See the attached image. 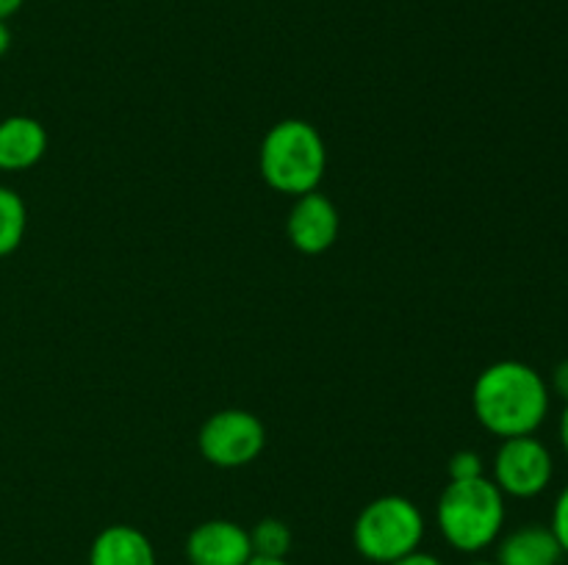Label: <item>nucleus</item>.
Masks as SVG:
<instances>
[{"instance_id":"obj_1","label":"nucleus","mask_w":568,"mask_h":565,"mask_svg":"<svg viewBox=\"0 0 568 565\" xmlns=\"http://www.w3.org/2000/svg\"><path fill=\"white\" fill-rule=\"evenodd\" d=\"M549 382L521 360L486 366L471 388L475 419L497 438L536 435L549 415Z\"/></svg>"},{"instance_id":"obj_2","label":"nucleus","mask_w":568,"mask_h":565,"mask_svg":"<svg viewBox=\"0 0 568 565\" xmlns=\"http://www.w3.org/2000/svg\"><path fill=\"white\" fill-rule=\"evenodd\" d=\"M505 493L486 474L475 480H449L436 504L438 532L460 554H480L505 530Z\"/></svg>"},{"instance_id":"obj_3","label":"nucleus","mask_w":568,"mask_h":565,"mask_svg":"<svg viewBox=\"0 0 568 565\" xmlns=\"http://www.w3.org/2000/svg\"><path fill=\"white\" fill-rule=\"evenodd\" d=\"M258 161L266 186L288 197H303L316 192L325 177V138L311 122L281 120L266 131Z\"/></svg>"},{"instance_id":"obj_4","label":"nucleus","mask_w":568,"mask_h":565,"mask_svg":"<svg viewBox=\"0 0 568 565\" xmlns=\"http://www.w3.org/2000/svg\"><path fill=\"white\" fill-rule=\"evenodd\" d=\"M425 513L399 493H386L366 504L353 526V543L364 559L388 565L416 552L425 541Z\"/></svg>"},{"instance_id":"obj_5","label":"nucleus","mask_w":568,"mask_h":565,"mask_svg":"<svg viewBox=\"0 0 568 565\" xmlns=\"http://www.w3.org/2000/svg\"><path fill=\"white\" fill-rule=\"evenodd\" d=\"M197 446L200 454L216 469H242L264 452L266 427L250 410H216L200 427Z\"/></svg>"},{"instance_id":"obj_6","label":"nucleus","mask_w":568,"mask_h":565,"mask_svg":"<svg viewBox=\"0 0 568 565\" xmlns=\"http://www.w3.org/2000/svg\"><path fill=\"white\" fill-rule=\"evenodd\" d=\"M555 460L536 435L505 438L494 454V485L514 499H532L552 482Z\"/></svg>"},{"instance_id":"obj_7","label":"nucleus","mask_w":568,"mask_h":565,"mask_svg":"<svg viewBox=\"0 0 568 565\" xmlns=\"http://www.w3.org/2000/svg\"><path fill=\"white\" fill-rule=\"evenodd\" d=\"M183 548L189 565H247L255 557L250 530L227 518H211L194 526Z\"/></svg>"},{"instance_id":"obj_8","label":"nucleus","mask_w":568,"mask_h":565,"mask_svg":"<svg viewBox=\"0 0 568 565\" xmlns=\"http://www.w3.org/2000/svg\"><path fill=\"white\" fill-rule=\"evenodd\" d=\"M338 227H342L338 210L325 194L308 192L303 197H294L286 219L288 242L294 244V249H300L303 255L325 253L336 244Z\"/></svg>"},{"instance_id":"obj_9","label":"nucleus","mask_w":568,"mask_h":565,"mask_svg":"<svg viewBox=\"0 0 568 565\" xmlns=\"http://www.w3.org/2000/svg\"><path fill=\"white\" fill-rule=\"evenodd\" d=\"M48 153V131L26 114L0 122V172H22L37 166Z\"/></svg>"},{"instance_id":"obj_10","label":"nucleus","mask_w":568,"mask_h":565,"mask_svg":"<svg viewBox=\"0 0 568 565\" xmlns=\"http://www.w3.org/2000/svg\"><path fill=\"white\" fill-rule=\"evenodd\" d=\"M558 537L549 524H525L519 530L499 535L497 565H560L564 559Z\"/></svg>"},{"instance_id":"obj_11","label":"nucleus","mask_w":568,"mask_h":565,"mask_svg":"<svg viewBox=\"0 0 568 565\" xmlns=\"http://www.w3.org/2000/svg\"><path fill=\"white\" fill-rule=\"evenodd\" d=\"M89 565H159V559H155L153 541L142 530L111 524L92 541Z\"/></svg>"},{"instance_id":"obj_12","label":"nucleus","mask_w":568,"mask_h":565,"mask_svg":"<svg viewBox=\"0 0 568 565\" xmlns=\"http://www.w3.org/2000/svg\"><path fill=\"white\" fill-rule=\"evenodd\" d=\"M28 208L20 194L9 186H0V258L14 253L26 238Z\"/></svg>"},{"instance_id":"obj_13","label":"nucleus","mask_w":568,"mask_h":565,"mask_svg":"<svg viewBox=\"0 0 568 565\" xmlns=\"http://www.w3.org/2000/svg\"><path fill=\"white\" fill-rule=\"evenodd\" d=\"M250 543H253L255 557H288L294 535L286 521L281 518H261L250 530Z\"/></svg>"},{"instance_id":"obj_14","label":"nucleus","mask_w":568,"mask_h":565,"mask_svg":"<svg viewBox=\"0 0 568 565\" xmlns=\"http://www.w3.org/2000/svg\"><path fill=\"white\" fill-rule=\"evenodd\" d=\"M449 480H475V476L486 474V465H483V458L471 449H460L449 458Z\"/></svg>"},{"instance_id":"obj_15","label":"nucleus","mask_w":568,"mask_h":565,"mask_svg":"<svg viewBox=\"0 0 568 565\" xmlns=\"http://www.w3.org/2000/svg\"><path fill=\"white\" fill-rule=\"evenodd\" d=\"M549 526H552V532H555V537H558L564 554H568V485L560 491V496L555 499L552 521H549Z\"/></svg>"},{"instance_id":"obj_16","label":"nucleus","mask_w":568,"mask_h":565,"mask_svg":"<svg viewBox=\"0 0 568 565\" xmlns=\"http://www.w3.org/2000/svg\"><path fill=\"white\" fill-rule=\"evenodd\" d=\"M549 391L558 393L564 402H568V358L560 360L552 369V382H549Z\"/></svg>"},{"instance_id":"obj_17","label":"nucleus","mask_w":568,"mask_h":565,"mask_svg":"<svg viewBox=\"0 0 568 565\" xmlns=\"http://www.w3.org/2000/svg\"><path fill=\"white\" fill-rule=\"evenodd\" d=\"M388 565H444V563L436 557V554L422 552V548H416V552L405 554V557L394 559V563H388Z\"/></svg>"},{"instance_id":"obj_18","label":"nucleus","mask_w":568,"mask_h":565,"mask_svg":"<svg viewBox=\"0 0 568 565\" xmlns=\"http://www.w3.org/2000/svg\"><path fill=\"white\" fill-rule=\"evenodd\" d=\"M22 3H26V0H0V20H9V17H14L17 11L22 9Z\"/></svg>"},{"instance_id":"obj_19","label":"nucleus","mask_w":568,"mask_h":565,"mask_svg":"<svg viewBox=\"0 0 568 565\" xmlns=\"http://www.w3.org/2000/svg\"><path fill=\"white\" fill-rule=\"evenodd\" d=\"M11 50V28L9 20H0V59Z\"/></svg>"},{"instance_id":"obj_20","label":"nucleus","mask_w":568,"mask_h":565,"mask_svg":"<svg viewBox=\"0 0 568 565\" xmlns=\"http://www.w3.org/2000/svg\"><path fill=\"white\" fill-rule=\"evenodd\" d=\"M560 443H564V449H566V454H568V402H566V408H564V413H560Z\"/></svg>"},{"instance_id":"obj_21","label":"nucleus","mask_w":568,"mask_h":565,"mask_svg":"<svg viewBox=\"0 0 568 565\" xmlns=\"http://www.w3.org/2000/svg\"><path fill=\"white\" fill-rule=\"evenodd\" d=\"M247 565H292L286 557H253Z\"/></svg>"},{"instance_id":"obj_22","label":"nucleus","mask_w":568,"mask_h":565,"mask_svg":"<svg viewBox=\"0 0 568 565\" xmlns=\"http://www.w3.org/2000/svg\"><path fill=\"white\" fill-rule=\"evenodd\" d=\"M469 565H497V563H494V559H475V563Z\"/></svg>"}]
</instances>
